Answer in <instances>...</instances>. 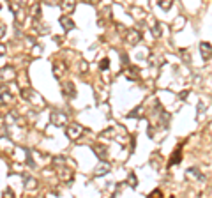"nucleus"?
I'll list each match as a JSON object with an SVG mask.
<instances>
[{"label":"nucleus","instance_id":"13","mask_svg":"<svg viewBox=\"0 0 212 198\" xmlns=\"http://www.w3.org/2000/svg\"><path fill=\"white\" fill-rule=\"evenodd\" d=\"M180 149H182V147H179V149L173 152V156H172V159H170L168 166H173L175 163H180V159H182V156H180Z\"/></svg>","mask_w":212,"mask_h":198},{"label":"nucleus","instance_id":"8","mask_svg":"<svg viewBox=\"0 0 212 198\" xmlns=\"http://www.w3.org/2000/svg\"><path fill=\"white\" fill-rule=\"evenodd\" d=\"M21 96H25L28 101H34V103L37 101V103H39V94H36V92L30 90V89H23V90H21Z\"/></svg>","mask_w":212,"mask_h":198},{"label":"nucleus","instance_id":"4","mask_svg":"<svg viewBox=\"0 0 212 198\" xmlns=\"http://www.w3.org/2000/svg\"><path fill=\"white\" fill-rule=\"evenodd\" d=\"M62 92H64V96H67V98H74V94H76V90H74V83H71V81H64V83H62Z\"/></svg>","mask_w":212,"mask_h":198},{"label":"nucleus","instance_id":"16","mask_svg":"<svg viewBox=\"0 0 212 198\" xmlns=\"http://www.w3.org/2000/svg\"><path fill=\"white\" fill-rule=\"evenodd\" d=\"M152 32H154V36H155V37H159V36L163 34V32H161V25H159V23H155L154 27H152Z\"/></svg>","mask_w":212,"mask_h":198},{"label":"nucleus","instance_id":"17","mask_svg":"<svg viewBox=\"0 0 212 198\" xmlns=\"http://www.w3.org/2000/svg\"><path fill=\"white\" fill-rule=\"evenodd\" d=\"M136 184H138V182H136V175H133V173H131V175H129V186L136 188Z\"/></svg>","mask_w":212,"mask_h":198},{"label":"nucleus","instance_id":"10","mask_svg":"<svg viewBox=\"0 0 212 198\" xmlns=\"http://www.w3.org/2000/svg\"><path fill=\"white\" fill-rule=\"evenodd\" d=\"M200 51H202L203 59L211 57V55H212V48H211V44H209V42H202V44H200Z\"/></svg>","mask_w":212,"mask_h":198},{"label":"nucleus","instance_id":"19","mask_svg":"<svg viewBox=\"0 0 212 198\" xmlns=\"http://www.w3.org/2000/svg\"><path fill=\"white\" fill-rule=\"evenodd\" d=\"M4 32H5V28H4V25H2V23H0V37H2V36H4Z\"/></svg>","mask_w":212,"mask_h":198},{"label":"nucleus","instance_id":"9","mask_svg":"<svg viewBox=\"0 0 212 198\" xmlns=\"http://www.w3.org/2000/svg\"><path fill=\"white\" fill-rule=\"evenodd\" d=\"M9 101H11V92L7 90L5 85H2L0 87V103H9Z\"/></svg>","mask_w":212,"mask_h":198},{"label":"nucleus","instance_id":"5","mask_svg":"<svg viewBox=\"0 0 212 198\" xmlns=\"http://www.w3.org/2000/svg\"><path fill=\"white\" fill-rule=\"evenodd\" d=\"M60 25H62L64 32H69V30H73V28H74V21L71 20L69 16H62V18H60Z\"/></svg>","mask_w":212,"mask_h":198},{"label":"nucleus","instance_id":"15","mask_svg":"<svg viewBox=\"0 0 212 198\" xmlns=\"http://www.w3.org/2000/svg\"><path fill=\"white\" fill-rule=\"evenodd\" d=\"M108 67H110V60L108 59H103L99 62V69H101V71H106Z\"/></svg>","mask_w":212,"mask_h":198},{"label":"nucleus","instance_id":"2","mask_svg":"<svg viewBox=\"0 0 212 198\" xmlns=\"http://www.w3.org/2000/svg\"><path fill=\"white\" fill-rule=\"evenodd\" d=\"M81 133H83V127L78 126V124H69V126L65 127V135L71 140H78L81 136Z\"/></svg>","mask_w":212,"mask_h":198},{"label":"nucleus","instance_id":"3","mask_svg":"<svg viewBox=\"0 0 212 198\" xmlns=\"http://www.w3.org/2000/svg\"><path fill=\"white\" fill-rule=\"evenodd\" d=\"M58 177L62 179L64 182H71L73 180V172L67 168V166H58Z\"/></svg>","mask_w":212,"mask_h":198},{"label":"nucleus","instance_id":"12","mask_svg":"<svg viewBox=\"0 0 212 198\" xmlns=\"http://www.w3.org/2000/svg\"><path fill=\"white\" fill-rule=\"evenodd\" d=\"M94 150L97 152V156L101 159H104L106 156H108V149L104 147V145H94Z\"/></svg>","mask_w":212,"mask_h":198},{"label":"nucleus","instance_id":"14","mask_svg":"<svg viewBox=\"0 0 212 198\" xmlns=\"http://www.w3.org/2000/svg\"><path fill=\"white\" fill-rule=\"evenodd\" d=\"M53 67H55L53 74H55L57 78H62V64H60V62H55V64H53Z\"/></svg>","mask_w":212,"mask_h":198},{"label":"nucleus","instance_id":"18","mask_svg":"<svg viewBox=\"0 0 212 198\" xmlns=\"http://www.w3.org/2000/svg\"><path fill=\"white\" fill-rule=\"evenodd\" d=\"M4 195H5V197H13V189H5Z\"/></svg>","mask_w":212,"mask_h":198},{"label":"nucleus","instance_id":"21","mask_svg":"<svg viewBox=\"0 0 212 198\" xmlns=\"http://www.w3.org/2000/svg\"><path fill=\"white\" fill-rule=\"evenodd\" d=\"M94 2H99V0H94Z\"/></svg>","mask_w":212,"mask_h":198},{"label":"nucleus","instance_id":"11","mask_svg":"<svg viewBox=\"0 0 212 198\" xmlns=\"http://www.w3.org/2000/svg\"><path fill=\"white\" fill-rule=\"evenodd\" d=\"M60 7H62L64 13H73V9H74V0H64V2L60 4Z\"/></svg>","mask_w":212,"mask_h":198},{"label":"nucleus","instance_id":"6","mask_svg":"<svg viewBox=\"0 0 212 198\" xmlns=\"http://www.w3.org/2000/svg\"><path fill=\"white\" fill-rule=\"evenodd\" d=\"M126 39H127V42H131V44H136V42L141 41V34H140L138 30H129Z\"/></svg>","mask_w":212,"mask_h":198},{"label":"nucleus","instance_id":"7","mask_svg":"<svg viewBox=\"0 0 212 198\" xmlns=\"http://www.w3.org/2000/svg\"><path fill=\"white\" fill-rule=\"evenodd\" d=\"M108 172H110V165H108V163H101L96 170H94V175H96V177H101V175H104V173H108Z\"/></svg>","mask_w":212,"mask_h":198},{"label":"nucleus","instance_id":"1","mask_svg":"<svg viewBox=\"0 0 212 198\" xmlns=\"http://www.w3.org/2000/svg\"><path fill=\"white\" fill-rule=\"evenodd\" d=\"M50 122H51L53 126H57V127H64L65 122H67V115L62 113V112H53V113L50 115Z\"/></svg>","mask_w":212,"mask_h":198},{"label":"nucleus","instance_id":"20","mask_svg":"<svg viewBox=\"0 0 212 198\" xmlns=\"http://www.w3.org/2000/svg\"><path fill=\"white\" fill-rule=\"evenodd\" d=\"M44 2H46V4H50V5H51V4H55V0H44Z\"/></svg>","mask_w":212,"mask_h":198}]
</instances>
